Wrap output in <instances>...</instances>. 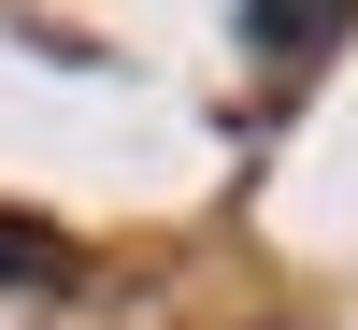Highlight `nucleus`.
I'll list each match as a JSON object with an SVG mask.
<instances>
[{"mask_svg": "<svg viewBox=\"0 0 358 330\" xmlns=\"http://www.w3.org/2000/svg\"><path fill=\"white\" fill-rule=\"evenodd\" d=\"M0 287H72V230H43V216H0Z\"/></svg>", "mask_w": 358, "mask_h": 330, "instance_id": "obj_2", "label": "nucleus"}, {"mask_svg": "<svg viewBox=\"0 0 358 330\" xmlns=\"http://www.w3.org/2000/svg\"><path fill=\"white\" fill-rule=\"evenodd\" d=\"M244 15H258V43H273V57H330L358 0H244Z\"/></svg>", "mask_w": 358, "mask_h": 330, "instance_id": "obj_1", "label": "nucleus"}]
</instances>
